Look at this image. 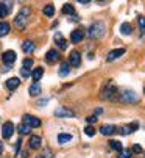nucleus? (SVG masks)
<instances>
[{"mask_svg": "<svg viewBox=\"0 0 145 158\" xmlns=\"http://www.w3.org/2000/svg\"><path fill=\"white\" fill-rule=\"evenodd\" d=\"M30 16H31V10H30L28 6H23V8L19 11V14L14 17V25H16L17 28L23 30V28L27 27V24H28Z\"/></svg>", "mask_w": 145, "mask_h": 158, "instance_id": "f257e3e1", "label": "nucleus"}, {"mask_svg": "<svg viewBox=\"0 0 145 158\" xmlns=\"http://www.w3.org/2000/svg\"><path fill=\"white\" fill-rule=\"evenodd\" d=\"M105 31H106L105 22L97 20V22H94V24L87 28V36H89L91 39H100V38L105 35Z\"/></svg>", "mask_w": 145, "mask_h": 158, "instance_id": "f03ea898", "label": "nucleus"}, {"mask_svg": "<svg viewBox=\"0 0 145 158\" xmlns=\"http://www.w3.org/2000/svg\"><path fill=\"white\" fill-rule=\"evenodd\" d=\"M119 100L123 103H137L139 96L134 91H131V89H123V91L119 93Z\"/></svg>", "mask_w": 145, "mask_h": 158, "instance_id": "7ed1b4c3", "label": "nucleus"}, {"mask_svg": "<svg viewBox=\"0 0 145 158\" xmlns=\"http://www.w3.org/2000/svg\"><path fill=\"white\" fill-rule=\"evenodd\" d=\"M13 133H14V125H13V122H5L3 124V127H2V136L5 138V139H10L11 136H13Z\"/></svg>", "mask_w": 145, "mask_h": 158, "instance_id": "20e7f679", "label": "nucleus"}, {"mask_svg": "<svg viewBox=\"0 0 145 158\" xmlns=\"http://www.w3.org/2000/svg\"><path fill=\"white\" fill-rule=\"evenodd\" d=\"M55 116H56V118H74L75 113L72 111V110L64 108V106H59V108L55 110Z\"/></svg>", "mask_w": 145, "mask_h": 158, "instance_id": "39448f33", "label": "nucleus"}, {"mask_svg": "<svg viewBox=\"0 0 145 158\" xmlns=\"http://www.w3.org/2000/svg\"><path fill=\"white\" fill-rule=\"evenodd\" d=\"M23 122H25L27 125H30L31 128L41 127V121H39L36 116H31V114H25V116H23Z\"/></svg>", "mask_w": 145, "mask_h": 158, "instance_id": "423d86ee", "label": "nucleus"}, {"mask_svg": "<svg viewBox=\"0 0 145 158\" xmlns=\"http://www.w3.org/2000/svg\"><path fill=\"white\" fill-rule=\"evenodd\" d=\"M69 64H70L72 67H78V66L81 64V55H80V52L74 50V52L70 53V56H69Z\"/></svg>", "mask_w": 145, "mask_h": 158, "instance_id": "0eeeda50", "label": "nucleus"}, {"mask_svg": "<svg viewBox=\"0 0 145 158\" xmlns=\"http://www.w3.org/2000/svg\"><path fill=\"white\" fill-rule=\"evenodd\" d=\"M2 61L5 64H13L16 61V52L14 50H6L3 55H2Z\"/></svg>", "mask_w": 145, "mask_h": 158, "instance_id": "6e6552de", "label": "nucleus"}, {"mask_svg": "<svg viewBox=\"0 0 145 158\" xmlns=\"http://www.w3.org/2000/svg\"><path fill=\"white\" fill-rule=\"evenodd\" d=\"M125 53V49H114V50H111L109 53H108V56H106V61H114V60H117V58H120Z\"/></svg>", "mask_w": 145, "mask_h": 158, "instance_id": "1a4fd4ad", "label": "nucleus"}, {"mask_svg": "<svg viewBox=\"0 0 145 158\" xmlns=\"http://www.w3.org/2000/svg\"><path fill=\"white\" fill-rule=\"evenodd\" d=\"M83 38H84V31L83 30H74L72 31V35H70V41L74 42V44H77V42H81L83 41Z\"/></svg>", "mask_w": 145, "mask_h": 158, "instance_id": "9d476101", "label": "nucleus"}, {"mask_svg": "<svg viewBox=\"0 0 145 158\" xmlns=\"http://www.w3.org/2000/svg\"><path fill=\"white\" fill-rule=\"evenodd\" d=\"M114 94H117V89H115L114 85H111V86H108V88L103 89L102 97H103V99H114Z\"/></svg>", "mask_w": 145, "mask_h": 158, "instance_id": "9b49d317", "label": "nucleus"}, {"mask_svg": "<svg viewBox=\"0 0 145 158\" xmlns=\"http://www.w3.org/2000/svg\"><path fill=\"white\" fill-rule=\"evenodd\" d=\"M137 127H139V124H137V122H133V124H130V125H123V127H120V128H119V131L122 133V135H130V133H133Z\"/></svg>", "mask_w": 145, "mask_h": 158, "instance_id": "f8f14e48", "label": "nucleus"}, {"mask_svg": "<svg viewBox=\"0 0 145 158\" xmlns=\"http://www.w3.org/2000/svg\"><path fill=\"white\" fill-rule=\"evenodd\" d=\"M59 56H61V55H59V52L52 49V50H48V52H47L45 60H47L48 63H55V61H58V60H59Z\"/></svg>", "mask_w": 145, "mask_h": 158, "instance_id": "ddd939ff", "label": "nucleus"}, {"mask_svg": "<svg viewBox=\"0 0 145 158\" xmlns=\"http://www.w3.org/2000/svg\"><path fill=\"white\" fill-rule=\"evenodd\" d=\"M41 143H42V139H41V136H36V135H33V136H30V141H28V146H30V149H39L41 147Z\"/></svg>", "mask_w": 145, "mask_h": 158, "instance_id": "4468645a", "label": "nucleus"}, {"mask_svg": "<svg viewBox=\"0 0 145 158\" xmlns=\"http://www.w3.org/2000/svg\"><path fill=\"white\" fill-rule=\"evenodd\" d=\"M22 50L25 52V53H31V52H34V42L30 41V39L23 41V42H22Z\"/></svg>", "mask_w": 145, "mask_h": 158, "instance_id": "2eb2a0df", "label": "nucleus"}, {"mask_svg": "<svg viewBox=\"0 0 145 158\" xmlns=\"http://www.w3.org/2000/svg\"><path fill=\"white\" fill-rule=\"evenodd\" d=\"M100 133L102 135H105V136H111V135H114L115 133V127L114 125H102L100 127Z\"/></svg>", "mask_w": 145, "mask_h": 158, "instance_id": "dca6fc26", "label": "nucleus"}, {"mask_svg": "<svg viewBox=\"0 0 145 158\" xmlns=\"http://www.w3.org/2000/svg\"><path fill=\"white\" fill-rule=\"evenodd\" d=\"M19 85H20V80L17 77H11L10 80H6V88L11 89V91H13V89H16Z\"/></svg>", "mask_w": 145, "mask_h": 158, "instance_id": "f3484780", "label": "nucleus"}, {"mask_svg": "<svg viewBox=\"0 0 145 158\" xmlns=\"http://www.w3.org/2000/svg\"><path fill=\"white\" fill-rule=\"evenodd\" d=\"M11 30V25L8 24V22H0V38H3L10 33Z\"/></svg>", "mask_w": 145, "mask_h": 158, "instance_id": "a211bd4d", "label": "nucleus"}, {"mask_svg": "<svg viewBox=\"0 0 145 158\" xmlns=\"http://www.w3.org/2000/svg\"><path fill=\"white\" fill-rule=\"evenodd\" d=\"M28 93H30V96H39V94H41V85H39L38 81H34V83L28 88Z\"/></svg>", "mask_w": 145, "mask_h": 158, "instance_id": "6ab92c4d", "label": "nucleus"}, {"mask_svg": "<svg viewBox=\"0 0 145 158\" xmlns=\"http://www.w3.org/2000/svg\"><path fill=\"white\" fill-rule=\"evenodd\" d=\"M42 75H44V69H42V67H34L33 72H31V78H33L34 81H39Z\"/></svg>", "mask_w": 145, "mask_h": 158, "instance_id": "aec40b11", "label": "nucleus"}, {"mask_svg": "<svg viewBox=\"0 0 145 158\" xmlns=\"http://www.w3.org/2000/svg\"><path fill=\"white\" fill-rule=\"evenodd\" d=\"M55 41H56V44L59 46V49H61V50H64V49L67 47V42L64 41V38H62V35H61V33H56V35H55Z\"/></svg>", "mask_w": 145, "mask_h": 158, "instance_id": "412c9836", "label": "nucleus"}, {"mask_svg": "<svg viewBox=\"0 0 145 158\" xmlns=\"http://www.w3.org/2000/svg\"><path fill=\"white\" fill-rule=\"evenodd\" d=\"M131 31H133V27H131V24H128V22H123L122 25H120V33L122 35H131Z\"/></svg>", "mask_w": 145, "mask_h": 158, "instance_id": "4be33fe9", "label": "nucleus"}, {"mask_svg": "<svg viewBox=\"0 0 145 158\" xmlns=\"http://www.w3.org/2000/svg\"><path fill=\"white\" fill-rule=\"evenodd\" d=\"M69 141H72V135H69V133H61V135H58V143H59V144H66V143H69Z\"/></svg>", "mask_w": 145, "mask_h": 158, "instance_id": "5701e85b", "label": "nucleus"}, {"mask_svg": "<svg viewBox=\"0 0 145 158\" xmlns=\"http://www.w3.org/2000/svg\"><path fill=\"white\" fill-rule=\"evenodd\" d=\"M10 11H11V5H5V3H0V17H6Z\"/></svg>", "mask_w": 145, "mask_h": 158, "instance_id": "b1692460", "label": "nucleus"}, {"mask_svg": "<svg viewBox=\"0 0 145 158\" xmlns=\"http://www.w3.org/2000/svg\"><path fill=\"white\" fill-rule=\"evenodd\" d=\"M137 24H139L140 36H143V35H145V16H139V17H137Z\"/></svg>", "mask_w": 145, "mask_h": 158, "instance_id": "393cba45", "label": "nucleus"}, {"mask_svg": "<svg viewBox=\"0 0 145 158\" xmlns=\"http://www.w3.org/2000/svg\"><path fill=\"white\" fill-rule=\"evenodd\" d=\"M30 130H31V127H30V125H27L25 122L20 124V125L17 127V131H19L20 135H28V133H30Z\"/></svg>", "mask_w": 145, "mask_h": 158, "instance_id": "a878e982", "label": "nucleus"}, {"mask_svg": "<svg viewBox=\"0 0 145 158\" xmlns=\"http://www.w3.org/2000/svg\"><path fill=\"white\" fill-rule=\"evenodd\" d=\"M69 66H70L69 63H62V64H61V67H59V75H61V77H66V75L69 74V71H70Z\"/></svg>", "mask_w": 145, "mask_h": 158, "instance_id": "bb28decb", "label": "nucleus"}, {"mask_svg": "<svg viewBox=\"0 0 145 158\" xmlns=\"http://www.w3.org/2000/svg\"><path fill=\"white\" fill-rule=\"evenodd\" d=\"M44 14L48 16V17H52V16L55 14V6H53V5H45V6H44Z\"/></svg>", "mask_w": 145, "mask_h": 158, "instance_id": "cd10ccee", "label": "nucleus"}, {"mask_svg": "<svg viewBox=\"0 0 145 158\" xmlns=\"http://www.w3.org/2000/svg\"><path fill=\"white\" fill-rule=\"evenodd\" d=\"M62 13H64V14H70V16H72V14L75 13V8L72 6L70 3H66V5L62 6Z\"/></svg>", "mask_w": 145, "mask_h": 158, "instance_id": "c85d7f7f", "label": "nucleus"}, {"mask_svg": "<svg viewBox=\"0 0 145 158\" xmlns=\"http://www.w3.org/2000/svg\"><path fill=\"white\" fill-rule=\"evenodd\" d=\"M109 147H111L112 150H122V143L112 139V141H109Z\"/></svg>", "mask_w": 145, "mask_h": 158, "instance_id": "c756f323", "label": "nucleus"}, {"mask_svg": "<svg viewBox=\"0 0 145 158\" xmlns=\"http://www.w3.org/2000/svg\"><path fill=\"white\" fill-rule=\"evenodd\" d=\"M131 153H133L131 149H122V150H120L119 158H131Z\"/></svg>", "mask_w": 145, "mask_h": 158, "instance_id": "7c9ffc66", "label": "nucleus"}, {"mask_svg": "<svg viewBox=\"0 0 145 158\" xmlns=\"http://www.w3.org/2000/svg\"><path fill=\"white\" fill-rule=\"evenodd\" d=\"M84 133L87 135V136H94V135H95V130H94V127L87 125V127L84 128Z\"/></svg>", "mask_w": 145, "mask_h": 158, "instance_id": "2f4dec72", "label": "nucleus"}, {"mask_svg": "<svg viewBox=\"0 0 145 158\" xmlns=\"http://www.w3.org/2000/svg\"><path fill=\"white\" fill-rule=\"evenodd\" d=\"M22 66H23V67H27V69H30V67L33 66V60H30V58H27V60H23Z\"/></svg>", "mask_w": 145, "mask_h": 158, "instance_id": "473e14b6", "label": "nucleus"}, {"mask_svg": "<svg viewBox=\"0 0 145 158\" xmlns=\"http://www.w3.org/2000/svg\"><path fill=\"white\" fill-rule=\"evenodd\" d=\"M20 75L25 78V77H28V75H31V72H30V69H27V67H22L20 69Z\"/></svg>", "mask_w": 145, "mask_h": 158, "instance_id": "72a5a7b5", "label": "nucleus"}, {"mask_svg": "<svg viewBox=\"0 0 145 158\" xmlns=\"http://www.w3.org/2000/svg\"><path fill=\"white\" fill-rule=\"evenodd\" d=\"M38 158H53V156H52V152H50V150L45 149V150H44V153H42V155H39Z\"/></svg>", "mask_w": 145, "mask_h": 158, "instance_id": "f704fd0d", "label": "nucleus"}, {"mask_svg": "<svg viewBox=\"0 0 145 158\" xmlns=\"http://www.w3.org/2000/svg\"><path fill=\"white\" fill-rule=\"evenodd\" d=\"M131 150H133V152H136V153H140V152H142V147H140L139 144H134Z\"/></svg>", "mask_w": 145, "mask_h": 158, "instance_id": "c9c22d12", "label": "nucleus"}, {"mask_svg": "<svg viewBox=\"0 0 145 158\" xmlns=\"http://www.w3.org/2000/svg\"><path fill=\"white\" fill-rule=\"evenodd\" d=\"M95 121H97L95 116H89V118H87V122H89V124H92V122H95Z\"/></svg>", "mask_w": 145, "mask_h": 158, "instance_id": "e433bc0d", "label": "nucleus"}, {"mask_svg": "<svg viewBox=\"0 0 145 158\" xmlns=\"http://www.w3.org/2000/svg\"><path fill=\"white\" fill-rule=\"evenodd\" d=\"M78 2H80V3H83V5H87V3L91 2V0H78Z\"/></svg>", "mask_w": 145, "mask_h": 158, "instance_id": "4c0bfd02", "label": "nucleus"}, {"mask_svg": "<svg viewBox=\"0 0 145 158\" xmlns=\"http://www.w3.org/2000/svg\"><path fill=\"white\" fill-rule=\"evenodd\" d=\"M2 152H3V143L0 141V155H2Z\"/></svg>", "mask_w": 145, "mask_h": 158, "instance_id": "58836bf2", "label": "nucleus"}, {"mask_svg": "<svg viewBox=\"0 0 145 158\" xmlns=\"http://www.w3.org/2000/svg\"><path fill=\"white\" fill-rule=\"evenodd\" d=\"M19 2H25V0H19Z\"/></svg>", "mask_w": 145, "mask_h": 158, "instance_id": "ea45409f", "label": "nucleus"}, {"mask_svg": "<svg viewBox=\"0 0 145 158\" xmlns=\"http://www.w3.org/2000/svg\"><path fill=\"white\" fill-rule=\"evenodd\" d=\"M97 2H103V0H97Z\"/></svg>", "mask_w": 145, "mask_h": 158, "instance_id": "a19ab883", "label": "nucleus"}, {"mask_svg": "<svg viewBox=\"0 0 145 158\" xmlns=\"http://www.w3.org/2000/svg\"><path fill=\"white\" fill-rule=\"evenodd\" d=\"M143 91H145V88H143Z\"/></svg>", "mask_w": 145, "mask_h": 158, "instance_id": "79ce46f5", "label": "nucleus"}]
</instances>
